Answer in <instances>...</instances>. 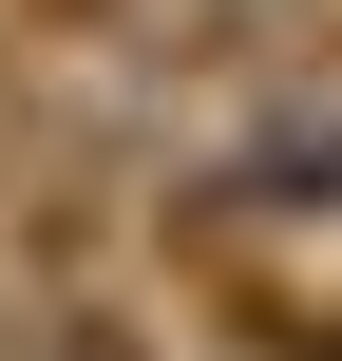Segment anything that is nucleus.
<instances>
[{
  "instance_id": "f257e3e1",
  "label": "nucleus",
  "mask_w": 342,
  "mask_h": 361,
  "mask_svg": "<svg viewBox=\"0 0 342 361\" xmlns=\"http://www.w3.org/2000/svg\"><path fill=\"white\" fill-rule=\"evenodd\" d=\"M209 324L248 361H342V305H286V286H209Z\"/></svg>"
}]
</instances>
